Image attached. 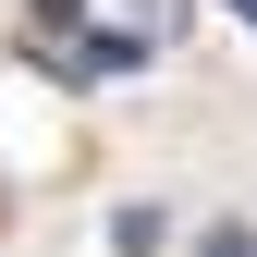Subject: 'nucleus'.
I'll list each match as a JSON object with an SVG mask.
<instances>
[{
    "label": "nucleus",
    "instance_id": "f03ea898",
    "mask_svg": "<svg viewBox=\"0 0 257 257\" xmlns=\"http://www.w3.org/2000/svg\"><path fill=\"white\" fill-rule=\"evenodd\" d=\"M86 13L110 25L122 49H172V25H184V0H86Z\"/></svg>",
    "mask_w": 257,
    "mask_h": 257
},
{
    "label": "nucleus",
    "instance_id": "f257e3e1",
    "mask_svg": "<svg viewBox=\"0 0 257 257\" xmlns=\"http://www.w3.org/2000/svg\"><path fill=\"white\" fill-rule=\"evenodd\" d=\"M37 61H49V74H86V86H98V74H135L147 49H122L110 25L86 13V0H37Z\"/></svg>",
    "mask_w": 257,
    "mask_h": 257
},
{
    "label": "nucleus",
    "instance_id": "39448f33",
    "mask_svg": "<svg viewBox=\"0 0 257 257\" xmlns=\"http://www.w3.org/2000/svg\"><path fill=\"white\" fill-rule=\"evenodd\" d=\"M233 13H245V25H257V0H233Z\"/></svg>",
    "mask_w": 257,
    "mask_h": 257
},
{
    "label": "nucleus",
    "instance_id": "20e7f679",
    "mask_svg": "<svg viewBox=\"0 0 257 257\" xmlns=\"http://www.w3.org/2000/svg\"><path fill=\"white\" fill-rule=\"evenodd\" d=\"M208 257H257V220H220V233H208Z\"/></svg>",
    "mask_w": 257,
    "mask_h": 257
},
{
    "label": "nucleus",
    "instance_id": "7ed1b4c3",
    "mask_svg": "<svg viewBox=\"0 0 257 257\" xmlns=\"http://www.w3.org/2000/svg\"><path fill=\"white\" fill-rule=\"evenodd\" d=\"M110 245H122V257H159L172 233H159V208H122V220H110Z\"/></svg>",
    "mask_w": 257,
    "mask_h": 257
}]
</instances>
